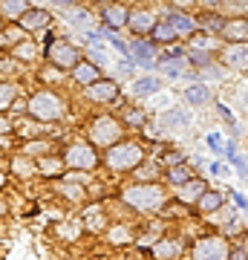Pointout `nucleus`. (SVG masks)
Segmentation results:
<instances>
[{"label": "nucleus", "instance_id": "nucleus-5", "mask_svg": "<svg viewBox=\"0 0 248 260\" xmlns=\"http://www.w3.org/2000/svg\"><path fill=\"white\" fill-rule=\"evenodd\" d=\"M64 162L73 168V171H92V168L98 165V153H95L92 145H87V142H73L64 153Z\"/></svg>", "mask_w": 248, "mask_h": 260}, {"label": "nucleus", "instance_id": "nucleus-35", "mask_svg": "<svg viewBox=\"0 0 248 260\" xmlns=\"http://www.w3.org/2000/svg\"><path fill=\"white\" fill-rule=\"evenodd\" d=\"M136 177L141 179V182H153V179H156V165H145V162H141V165L136 168Z\"/></svg>", "mask_w": 248, "mask_h": 260}, {"label": "nucleus", "instance_id": "nucleus-8", "mask_svg": "<svg viewBox=\"0 0 248 260\" xmlns=\"http://www.w3.org/2000/svg\"><path fill=\"white\" fill-rule=\"evenodd\" d=\"M222 64L228 70H237V73H248V47L245 44H228V47L220 52Z\"/></svg>", "mask_w": 248, "mask_h": 260}, {"label": "nucleus", "instance_id": "nucleus-37", "mask_svg": "<svg viewBox=\"0 0 248 260\" xmlns=\"http://www.w3.org/2000/svg\"><path fill=\"white\" fill-rule=\"evenodd\" d=\"M41 81H46V84H52V81H61V70H52V67H49V70H44V73H41Z\"/></svg>", "mask_w": 248, "mask_h": 260}, {"label": "nucleus", "instance_id": "nucleus-48", "mask_svg": "<svg viewBox=\"0 0 248 260\" xmlns=\"http://www.w3.org/2000/svg\"><path fill=\"white\" fill-rule=\"evenodd\" d=\"M32 3H49V0H32Z\"/></svg>", "mask_w": 248, "mask_h": 260}, {"label": "nucleus", "instance_id": "nucleus-24", "mask_svg": "<svg viewBox=\"0 0 248 260\" xmlns=\"http://www.w3.org/2000/svg\"><path fill=\"white\" fill-rule=\"evenodd\" d=\"M12 171L18 177H29V174H38V162H32V156H15L12 159Z\"/></svg>", "mask_w": 248, "mask_h": 260}, {"label": "nucleus", "instance_id": "nucleus-42", "mask_svg": "<svg viewBox=\"0 0 248 260\" xmlns=\"http://www.w3.org/2000/svg\"><path fill=\"white\" fill-rule=\"evenodd\" d=\"M228 260H248V251L245 249H231L228 251Z\"/></svg>", "mask_w": 248, "mask_h": 260}, {"label": "nucleus", "instance_id": "nucleus-20", "mask_svg": "<svg viewBox=\"0 0 248 260\" xmlns=\"http://www.w3.org/2000/svg\"><path fill=\"white\" fill-rule=\"evenodd\" d=\"M179 249H182L179 240H159L156 246H153V257L156 260H170V257L179 254Z\"/></svg>", "mask_w": 248, "mask_h": 260}, {"label": "nucleus", "instance_id": "nucleus-39", "mask_svg": "<svg viewBox=\"0 0 248 260\" xmlns=\"http://www.w3.org/2000/svg\"><path fill=\"white\" fill-rule=\"evenodd\" d=\"M69 20L73 23H90V15L87 12H69Z\"/></svg>", "mask_w": 248, "mask_h": 260}, {"label": "nucleus", "instance_id": "nucleus-41", "mask_svg": "<svg viewBox=\"0 0 248 260\" xmlns=\"http://www.w3.org/2000/svg\"><path fill=\"white\" fill-rule=\"evenodd\" d=\"M193 3H196V0H170L173 9H193Z\"/></svg>", "mask_w": 248, "mask_h": 260}, {"label": "nucleus", "instance_id": "nucleus-12", "mask_svg": "<svg viewBox=\"0 0 248 260\" xmlns=\"http://www.w3.org/2000/svg\"><path fill=\"white\" fill-rule=\"evenodd\" d=\"M18 23H20V29H23V32H35V29L49 26V23H52V15H49L46 9H29L26 15L18 20Z\"/></svg>", "mask_w": 248, "mask_h": 260}, {"label": "nucleus", "instance_id": "nucleus-36", "mask_svg": "<svg viewBox=\"0 0 248 260\" xmlns=\"http://www.w3.org/2000/svg\"><path fill=\"white\" fill-rule=\"evenodd\" d=\"M225 9L237 12L239 18H242V15H248V0H225Z\"/></svg>", "mask_w": 248, "mask_h": 260}, {"label": "nucleus", "instance_id": "nucleus-21", "mask_svg": "<svg viewBox=\"0 0 248 260\" xmlns=\"http://www.w3.org/2000/svg\"><path fill=\"white\" fill-rule=\"evenodd\" d=\"M185 99H188L191 104H208L211 102V90H208L205 84H193V87L185 90Z\"/></svg>", "mask_w": 248, "mask_h": 260}, {"label": "nucleus", "instance_id": "nucleus-13", "mask_svg": "<svg viewBox=\"0 0 248 260\" xmlns=\"http://www.w3.org/2000/svg\"><path fill=\"white\" fill-rule=\"evenodd\" d=\"M205 191H208V185H205L202 179H193L191 177L182 185V191H179V203H182V205H196V203H199V197H202Z\"/></svg>", "mask_w": 248, "mask_h": 260}, {"label": "nucleus", "instance_id": "nucleus-47", "mask_svg": "<svg viewBox=\"0 0 248 260\" xmlns=\"http://www.w3.org/2000/svg\"><path fill=\"white\" fill-rule=\"evenodd\" d=\"M3 211H6V208H3V203H0V217H3Z\"/></svg>", "mask_w": 248, "mask_h": 260}, {"label": "nucleus", "instance_id": "nucleus-30", "mask_svg": "<svg viewBox=\"0 0 248 260\" xmlns=\"http://www.w3.org/2000/svg\"><path fill=\"white\" fill-rule=\"evenodd\" d=\"M199 26H202V29H208L211 35H220V32H222V26H225V20H222L220 15H205V18L199 20Z\"/></svg>", "mask_w": 248, "mask_h": 260}, {"label": "nucleus", "instance_id": "nucleus-46", "mask_svg": "<svg viewBox=\"0 0 248 260\" xmlns=\"http://www.w3.org/2000/svg\"><path fill=\"white\" fill-rule=\"evenodd\" d=\"M202 3H208V6H214V3H220V0H202Z\"/></svg>", "mask_w": 248, "mask_h": 260}, {"label": "nucleus", "instance_id": "nucleus-52", "mask_svg": "<svg viewBox=\"0 0 248 260\" xmlns=\"http://www.w3.org/2000/svg\"><path fill=\"white\" fill-rule=\"evenodd\" d=\"M0 182H3V177H0Z\"/></svg>", "mask_w": 248, "mask_h": 260}, {"label": "nucleus", "instance_id": "nucleus-43", "mask_svg": "<svg viewBox=\"0 0 248 260\" xmlns=\"http://www.w3.org/2000/svg\"><path fill=\"white\" fill-rule=\"evenodd\" d=\"M52 6H61V9H73L75 6V0H49Z\"/></svg>", "mask_w": 248, "mask_h": 260}, {"label": "nucleus", "instance_id": "nucleus-16", "mask_svg": "<svg viewBox=\"0 0 248 260\" xmlns=\"http://www.w3.org/2000/svg\"><path fill=\"white\" fill-rule=\"evenodd\" d=\"M73 75L75 81L84 84V87H90V84H95L98 78H101V73H98V67L90 64V61H78V64L73 67Z\"/></svg>", "mask_w": 248, "mask_h": 260}, {"label": "nucleus", "instance_id": "nucleus-28", "mask_svg": "<svg viewBox=\"0 0 248 260\" xmlns=\"http://www.w3.org/2000/svg\"><path fill=\"white\" fill-rule=\"evenodd\" d=\"M185 55H188V61H191L193 67H199V70L208 67V64H214V55L208 52V49H191V52H185Z\"/></svg>", "mask_w": 248, "mask_h": 260}, {"label": "nucleus", "instance_id": "nucleus-14", "mask_svg": "<svg viewBox=\"0 0 248 260\" xmlns=\"http://www.w3.org/2000/svg\"><path fill=\"white\" fill-rule=\"evenodd\" d=\"M130 20V12L124 9V3H110L107 9H104V23L110 29H124Z\"/></svg>", "mask_w": 248, "mask_h": 260}, {"label": "nucleus", "instance_id": "nucleus-9", "mask_svg": "<svg viewBox=\"0 0 248 260\" xmlns=\"http://www.w3.org/2000/svg\"><path fill=\"white\" fill-rule=\"evenodd\" d=\"M130 58L136 61L138 67H156L159 64V58H156V44L153 41H133L130 44Z\"/></svg>", "mask_w": 248, "mask_h": 260}, {"label": "nucleus", "instance_id": "nucleus-3", "mask_svg": "<svg viewBox=\"0 0 248 260\" xmlns=\"http://www.w3.org/2000/svg\"><path fill=\"white\" fill-rule=\"evenodd\" d=\"M107 165L113 171H133V168L141 165V159H145V150L138 148V142H116L107 148Z\"/></svg>", "mask_w": 248, "mask_h": 260}, {"label": "nucleus", "instance_id": "nucleus-45", "mask_svg": "<svg viewBox=\"0 0 248 260\" xmlns=\"http://www.w3.org/2000/svg\"><path fill=\"white\" fill-rule=\"evenodd\" d=\"M234 203H237V205H242V208H245V205H248V200H245V197H239V194H234Z\"/></svg>", "mask_w": 248, "mask_h": 260}, {"label": "nucleus", "instance_id": "nucleus-29", "mask_svg": "<svg viewBox=\"0 0 248 260\" xmlns=\"http://www.w3.org/2000/svg\"><path fill=\"white\" fill-rule=\"evenodd\" d=\"M162 124H165V127H185V124H188V116H185L182 110H170V113L162 116Z\"/></svg>", "mask_w": 248, "mask_h": 260}, {"label": "nucleus", "instance_id": "nucleus-34", "mask_svg": "<svg viewBox=\"0 0 248 260\" xmlns=\"http://www.w3.org/2000/svg\"><path fill=\"white\" fill-rule=\"evenodd\" d=\"M46 150H49V142L46 139L26 142V156H46Z\"/></svg>", "mask_w": 248, "mask_h": 260}, {"label": "nucleus", "instance_id": "nucleus-50", "mask_svg": "<svg viewBox=\"0 0 248 260\" xmlns=\"http://www.w3.org/2000/svg\"><path fill=\"white\" fill-rule=\"evenodd\" d=\"M130 3H141V0H130Z\"/></svg>", "mask_w": 248, "mask_h": 260}, {"label": "nucleus", "instance_id": "nucleus-10", "mask_svg": "<svg viewBox=\"0 0 248 260\" xmlns=\"http://www.w3.org/2000/svg\"><path fill=\"white\" fill-rule=\"evenodd\" d=\"M87 95H90V102H101V104H110L119 99V84L116 81H107V78H98L95 84L87 87Z\"/></svg>", "mask_w": 248, "mask_h": 260}, {"label": "nucleus", "instance_id": "nucleus-31", "mask_svg": "<svg viewBox=\"0 0 248 260\" xmlns=\"http://www.w3.org/2000/svg\"><path fill=\"white\" fill-rule=\"evenodd\" d=\"M156 67H162V73H167V75H179L182 67H185V61L182 58H162Z\"/></svg>", "mask_w": 248, "mask_h": 260}, {"label": "nucleus", "instance_id": "nucleus-38", "mask_svg": "<svg viewBox=\"0 0 248 260\" xmlns=\"http://www.w3.org/2000/svg\"><path fill=\"white\" fill-rule=\"evenodd\" d=\"M90 55H92V64H104V61H107V49L104 47H90Z\"/></svg>", "mask_w": 248, "mask_h": 260}, {"label": "nucleus", "instance_id": "nucleus-11", "mask_svg": "<svg viewBox=\"0 0 248 260\" xmlns=\"http://www.w3.org/2000/svg\"><path fill=\"white\" fill-rule=\"evenodd\" d=\"M228 44H248V18H231L220 32Z\"/></svg>", "mask_w": 248, "mask_h": 260}, {"label": "nucleus", "instance_id": "nucleus-49", "mask_svg": "<svg viewBox=\"0 0 248 260\" xmlns=\"http://www.w3.org/2000/svg\"><path fill=\"white\" fill-rule=\"evenodd\" d=\"M0 32H3V18H0Z\"/></svg>", "mask_w": 248, "mask_h": 260}, {"label": "nucleus", "instance_id": "nucleus-32", "mask_svg": "<svg viewBox=\"0 0 248 260\" xmlns=\"http://www.w3.org/2000/svg\"><path fill=\"white\" fill-rule=\"evenodd\" d=\"M12 104H15V87L12 84H0V113L9 110Z\"/></svg>", "mask_w": 248, "mask_h": 260}, {"label": "nucleus", "instance_id": "nucleus-23", "mask_svg": "<svg viewBox=\"0 0 248 260\" xmlns=\"http://www.w3.org/2000/svg\"><path fill=\"white\" fill-rule=\"evenodd\" d=\"M196 205H199V211L214 214L222 205V194H220V191H205V194L199 197V203H196Z\"/></svg>", "mask_w": 248, "mask_h": 260}, {"label": "nucleus", "instance_id": "nucleus-19", "mask_svg": "<svg viewBox=\"0 0 248 260\" xmlns=\"http://www.w3.org/2000/svg\"><path fill=\"white\" fill-rule=\"evenodd\" d=\"M153 32V44H173L176 38V29L170 26V20H156V26L150 29Z\"/></svg>", "mask_w": 248, "mask_h": 260}, {"label": "nucleus", "instance_id": "nucleus-51", "mask_svg": "<svg viewBox=\"0 0 248 260\" xmlns=\"http://www.w3.org/2000/svg\"><path fill=\"white\" fill-rule=\"evenodd\" d=\"M0 70H3V61H0Z\"/></svg>", "mask_w": 248, "mask_h": 260}, {"label": "nucleus", "instance_id": "nucleus-27", "mask_svg": "<svg viewBox=\"0 0 248 260\" xmlns=\"http://www.w3.org/2000/svg\"><path fill=\"white\" fill-rule=\"evenodd\" d=\"M159 87H162L159 78H138V81L133 84V93L136 95H150V93H156Z\"/></svg>", "mask_w": 248, "mask_h": 260}, {"label": "nucleus", "instance_id": "nucleus-44", "mask_svg": "<svg viewBox=\"0 0 248 260\" xmlns=\"http://www.w3.org/2000/svg\"><path fill=\"white\" fill-rule=\"evenodd\" d=\"M208 145H214V150L220 148V136H217V133H211V136H208Z\"/></svg>", "mask_w": 248, "mask_h": 260}, {"label": "nucleus", "instance_id": "nucleus-33", "mask_svg": "<svg viewBox=\"0 0 248 260\" xmlns=\"http://www.w3.org/2000/svg\"><path fill=\"white\" fill-rule=\"evenodd\" d=\"M147 121V116L141 110H136V107H130V110H124V124H130V127H141Z\"/></svg>", "mask_w": 248, "mask_h": 260}, {"label": "nucleus", "instance_id": "nucleus-18", "mask_svg": "<svg viewBox=\"0 0 248 260\" xmlns=\"http://www.w3.org/2000/svg\"><path fill=\"white\" fill-rule=\"evenodd\" d=\"M130 26L136 29V32H150V29L156 26V18H153V12L147 9H138V12H130Z\"/></svg>", "mask_w": 248, "mask_h": 260}, {"label": "nucleus", "instance_id": "nucleus-1", "mask_svg": "<svg viewBox=\"0 0 248 260\" xmlns=\"http://www.w3.org/2000/svg\"><path fill=\"white\" fill-rule=\"evenodd\" d=\"M165 188L156 185V182H136V185L121 191V200L138 211H159L165 205Z\"/></svg>", "mask_w": 248, "mask_h": 260}, {"label": "nucleus", "instance_id": "nucleus-22", "mask_svg": "<svg viewBox=\"0 0 248 260\" xmlns=\"http://www.w3.org/2000/svg\"><path fill=\"white\" fill-rule=\"evenodd\" d=\"M64 159H58V156H44L41 162H38V171L41 174H46V177H58L61 171H64Z\"/></svg>", "mask_w": 248, "mask_h": 260}, {"label": "nucleus", "instance_id": "nucleus-2", "mask_svg": "<svg viewBox=\"0 0 248 260\" xmlns=\"http://www.w3.org/2000/svg\"><path fill=\"white\" fill-rule=\"evenodd\" d=\"M26 110L41 121H55L66 113V102L55 93V90H41V93H35L29 99Z\"/></svg>", "mask_w": 248, "mask_h": 260}, {"label": "nucleus", "instance_id": "nucleus-25", "mask_svg": "<svg viewBox=\"0 0 248 260\" xmlns=\"http://www.w3.org/2000/svg\"><path fill=\"white\" fill-rule=\"evenodd\" d=\"M12 55L18 58V61H35V58H38V47L32 44V41H20V44L12 47Z\"/></svg>", "mask_w": 248, "mask_h": 260}, {"label": "nucleus", "instance_id": "nucleus-15", "mask_svg": "<svg viewBox=\"0 0 248 260\" xmlns=\"http://www.w3.org/2000/svg\"><path fill=\"white\" fill-rule=\"evenodd\" d=\"M29 12V0H0V18L3 20H20Z\"/></svg>", "mask_w": 248, "mask_h": 260}, {"label": "nucleus", "instance_id": "nucleus-26", "mask_svg": "<svg viewBox=\"0 0 248 260\" xmlns=\"http://www.w3.org/2000/svg\"><path fill=\"white\" fill-rule=\"evenodd\" d=\"M191 177L193 174L188 171V165H170L167 168V182H170V185H185Z\"/></svg>", "mask_w": 248, "mask_h": 260}, {"label": "nucleus", "instance_id": "nucleus-6", "mask_svg": "<svg viewBox=\"0 0 248 260\" xmlns=\"http://www.w3.org/2000/svg\"><path fill=\"white\" fill-rule=\"evenodd\" d=\"M46 55H49L52 67H58V70H73V67L81 61V52H78L69 41H52L49 49H46Z\"/></svg>", "mask_w": 248, "mask_h": 260}, {"label": "nucleus", "instance_id": "nucleus-4", "mask_svg": "<svg viewBox=\"0 0 248 260\" xmlns=\"http://www.w3.org/2000/svg\"><path fill=\"white\" fill-rule=\"evenodd\" d=\"M121 124L116 119H110V116H98V119L90 121V142L95 145V148H110V145H116V142L121 139Z\"/></svg>", "mask_w": 248, "mask_h": 260}, {"label": "nucleus", "instance_id": "nucleus-40", "mask_svg": "<svg viewBox=\"0 0 248 260\" xmlns=\"http://www.w3.org/2000/svg\"><path fill=\"white\" fill-rule=\"evenodd\" d=\"M165 165H182V153H165Z\"/></svg>", "mask_w": 248, "mask_h": 260}, {"label": "nucleus", "instance_id": "nucleus-7", "mask_svg": "<svg viewBox=\"0 0 248 260\" xmlns=\"http://www.w3.org/2000/svg\"><path fill=\"white\" fill-rule=\"evenodd\" d=\"M231 246L222 237H202L193 246V260H228Z\"/></svg>", "mask_w": 248, "mask_h": 260}, {"label": "nucleus", "instance_id": "nucleus-17", "mask_svg": "<svg viewBox=\"0 0 248 260\" xmlns=\"http://www.w3.org/2000/svg\"><path fill=\"white\" fill-rule=\"evenodd\" d=\"M167 20H170V26L176 29V35H196V29H199V23L193 18H188V15H182V12H170Z\"/></svg>", "mask_w": 248, "mask_h": 260}]
</instances>
